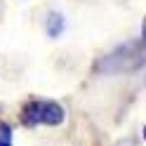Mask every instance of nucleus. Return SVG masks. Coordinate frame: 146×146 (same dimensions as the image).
<instances>
[{"label":"nucleus","mask_w":146,"mask_h":146,"mask_svg":"<svg viewBox=\"0 0 146 146\" xmlns=\"http://www.w3.org/2000/svg\"><path fill=\"white\" fill-rule=\"evenodd\" d=\"M21 123L26 127H38V125H61L64 123V108L57 102L50 99H31L21 108Z\"/></svg>","instance_id":"1"},{"label":"nucleus","mask_w":146,"mask_h":146,"mask_svg":"<svg viewBox=\"0 0 146 146\" xmlns=\"http://www.w3.org/2000/svg\"><path fill=\"white\" fill-rule=\"evenodd\" d=\"M61 31H64V17L57 12H50L47 14V35L57 38V35H61Z\"/></svg>","instance_id":"2"},{"label":"nucleus","mask_w":146,"mask_h":146,"mask_svg":"<svg viewBox=\"0 0 146 146\" xmlns=\"http://www.w3.org/2000/svg\"><path fill=\"white\" fill-rule=\"evenodd\" d=\"M5 141H12V127L0 120V144H5Z\"/></svg>","instance_id":"3"},{"label":"nucleus","mask_w":146,"mask_h":146,"mask_svg":"<svg viewBox=\"0 0 146 146\" xmlns=\"http://www.w3.org/2000/svg\"><path fill=\"white\" fill-rule=\"evenodd\" d=\"M144 45H146V21H144Z\"/></svg>","instance_id":"4"},{"label":"nucleus","mask_w":146,"mask_h":146,"mask_svg":"<svg viewBox=\"0 0 146 146\" xmlns=\"http://www.w3.org/2000/svg\"><path fill=\"white\" fill-rule=\"evenodd\" d=\"M0 146H12V141H5V144H0Z\"/></svg>","instance_id":"5"},{"label":"nucleus","mask_w":146,"mask_h":146,"mask_svg":"<svg viewBox=\"0 0 146 146\" xmlns=\"http://www.w3.org/2000/svg\"><path fill=\"white\" fill-rule=\"evenodd\" d=\"M144 139H146V127H144Z\"/></svg>","instance_id":"6"}]
</instances>
